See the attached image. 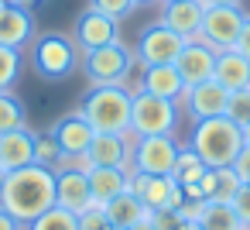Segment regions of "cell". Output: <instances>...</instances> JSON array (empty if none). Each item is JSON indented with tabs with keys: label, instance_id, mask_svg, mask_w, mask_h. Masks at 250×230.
I'll return each mask as SVG.
<instances>
[{
	"label": "cell",
	"instance_id": "cell-26",
	"mask_svg": "<svg viewBox=\"0 0 250 230\" xmlns=\"http://www.w3.org/2000/svg\"><path fill=\"white\" fill-rule=\"evenodd\" d=\"M209 172V165L188 148V144H182V151H178V161H175V172H171V179L182 185V189H188V185H199L202 182V175Z\"/></svg>",
	"mask_w": 250,
	"mask_h": 230
},
{
	"label": "cell",
	"instance_id": "cell-34",
	"mask_svg": "<svg viewBox=\"0 0 250 230\" xmlns=\"http://www.w3.org/2000/svg\"><path fill=\"white\" fill-rule=\"evenodd\" d=\"M229 206L236 209V216H240V223H243V230H250V182H243L236 192H233V199H229Z\"/></svg>",
	"mask_w": 250,
	"mask_h": 230
},
{
	"label": "cell",
	"instance_id": "cell-8",
	"mask_svg": "<svg viewBox=\"0 0 250 230\" xmlns=\"http://www.w3.org/2000/svg\"><path fill=\"white\" fill-rule=\"evenodd\" d=\"M127 189L151 213H175L185 199L182 185L171 175H144V172H134V168H127Z\"/></svg>",
	"mask_w": 250,
	"mask_h": 230
},
{
	"label": "cell",
	"instance_id": "cell-27",
	"mask_svg": "<svg viewBox=\"0 0 250 230\" xmlns=\"http://www.w3.org/2000/svg\"><path fill=\"white\" fill-rule=\"evenodd\" d=\"M24 230H79V216L69 213V209H62V206H52L38 220H31Z\"/></svg>",
	"mask_w": 250,
	"mask_h": 230
},
{
	"label": "cell",
	"instance_id": "cell-43",
	"mask_svg": "<svg viewBox=\"0 0 250 230\" xmlns=\"http://www.w3.org/2000/svg\"><path fill=\"white\" fill-rule=\"evenodd\" d=\"M243 144H250V124L243 127Z\"/></svg>",
	"mask_w": 250,
	"mask_h": 230
},
{
	"label": "cell",
	"instance_id": "cell-42",
	"mask_svg": "<svg viewBox=\"0 0 250 230\" xmlns=\"http://www.w3.org/2000/svg\"><path fill=\"white\" fill-rule=\"evenodd\" d=\"M130 230H154V227H151V220H144V223H137V227H130Z\"/></svg>",
	"mask_w": 250,
	"mask_h": 230
},
{
	"label": "cell",
	"instance_id": "cell-21",
	"mask_svg": "<svg viewBox=\"0 0 250 230\" xmlns=\"http://www.w3.org/2000/svg\"><path fill=\"white\" fill-rule=\"evenodd\" d=\"M212 79L223 86V90H250V59L240 55L236 48H226V52H216V69H212Z\"/></svg>",
	"mask_w": 250,
	"mask_h": 230
},
{
	"label": "cell",
	"instance_id": "cell-25",
	"mask_svg": "<svg viewBox=\"0 0 250 230\" xmlns=\"http://www.w3.org/2000/svg\"><path fill=\"white\" fill-rule=\"evenodd\" d=\"M195 223L202 230H243L236 209L229 203H219V199H202V206L195 213Z\"/></svg>",
	"mask_w": 250,
	"mask_h": 230
},
{
	"label": "cell",
	"instance_id": "cell-15",
	"mask_svg": "<svg viewBox=\"0 0 250 230\" xmlns=\"http://www.w3.org/2000/svg\"><path fill=\"white\" fill-rule=\"evenodd\" d=\"M55 206L69 209V213H83L86 206H93L89 175L76 172V168H55Z\"/></svg>",
	"mask_w": 250,
	"mask_h": 230
},
{
	"label": "cell",
	"instance_id": "cell-7",
	"mask_svg": "<svg viewBox=\"0 0 250 230\" xmlns=\"http://www.w3.org/2000/svg\"><path fill=\"white\" fill-rule=\"evenodd\" d=\"M247 18H250V14L243 11V4H233V7H206L202 28H199L195 38H199L202 45H209L212 52H226V48L236 45V38H240Z\"/></svg>",
	"mask_w": 250,
	"mask_h": 230
},
{
	"label": "cell",
	"instance_id": "cell-10",
	"mask_svg": "<svg viewBox=\"0 0 250 230\" xmlns=\"http://www.w3.org/2000/svg\"><path fill=\"white\" fill-rule=\"evenodd\" d=\"M182 48H185V38L158 21V24L144 28V35L137 38V62L141 66H175Z\"/></svg>",
	"mask_w": 250,
	"mask_h": 230
},
{
	"label": "cell",
	"instance_id": "cell-23",
	"mask_svg": "<svg viewBox=\"0 0 250 230\" xmlns=\"http://www.w3.org/2000/svg\"><path fill=\"white\" fill-rule=\"evenodd\" d=\"M106 216H110V223L113 227H137V223H144V220H151V209L127 189V192H120V196H113L106 206Z\"/></svg>",
	"mask_w": 250,
	"mask_h": 230
},
{
	"label": "cell",
	"instance_id": "cell-18",
	"mask_svg": "<svg viewBox=\"0 0 250 230\" xmlns=\"http://www.w3.org/2000/svg\"><path fill=\"white\" fill-rule=\"evenodd\" d=\"M202 14H206V7L199 0H168L165 11H161V24L178 31L185 42H192L202 28Z\"/></svg>",
	"mask_w": 250,
	"mask_h": 230
},
{
	"label": "cell",
	"instance_id": "cell-41",
	"mask_svg": "<svg viewBox=\"0 0 250 230\" xmlns=\"http://www.w3.org/2000/svg\"><path fill=\"white\" fill-rule=\"evenodd\" d=\"M4 4H18V7H31V4H38V0H4Z\"/></svg>",
	"mask_w": 250,
	"mask_h": 230
},
{
	"label": "cell",
	"instance_id": "cell-29",
	"mask_svg": "<svg viewBox=\"0 0 250 230\" xmlns=\"http://www.w3.org/2000/svg\"><path fill=\"white\" fill-rule=\"evenodd\" d=\"M35 161L45 165V168H52V172L59 168V161H62V148H59V141H55L52 131L35 134Z\"/></svg>",
	"mask_w": 250,
	"mask_h": 230
},
{
	"label": "cell",
	"instance_id": "cell-33",
	"mask_svg": "<svg viewBox=\"0 0 250 230\" xmlns=\"http://www.w3.org/2000/svg\"><path fill=\"white\" fill-rule=\"evenodd\" d=\"M89 11H100L113 21H124L134 11V0H89Z\"/></svg>",
	"mask_w": 250,
	"mask_h": 230
},
{
	"label": "cell",
	"instance_id": "cell-24",
	"mask_svg": "<svg viewBox=\"0 0 250 230\" xmlns=\"http://www.w3.org/2000/svg\"><path fill=\"white\" fill-rule=\"evenodd\" d=\"M240 185H243V182H240V175L233 172V165H226V168H209V172L202 175V182H199V192H202V199L229 203V199H233V192H236Z\"/></svg>",
	"mask_w": 250,
	"mask_h": 230
},
{
	"label": "cell",
	"instance_id": "cell-13",
	"mask_svg": "<svg viewBox=\"0 0 250 230\" xmlns=\"http://www.w3.org/2000/svg\"><path fill=\"white\" fill-rule=\"evenodd\" d=\"M28 42H35V14H31V7L0 4V45L24 52Z\"/></svg>",
	"mask_w": 250,
	"mask_h": 230
},
{
	"label": "cell",
	"instance_id": "cell-3",
	"mask_svg": "<svg viewBox=\"0 0 250 230\" xmlns=\"http://www.w3.org/2000/svg\"><path fill=\"white\" fill-rule=\"evenodd\" d=\"M130 100L127 86H89L79 114L96 134H130Z\"/></svg>",
	"mask_w": 250,
	"mask_h": 230
},
{
	"label": "cell",
	"instance_id": "cell-47",
	"mask_svg": "<svg viewBox=\"0 0 250 230\" xmlns=\"http://www.w3.org/2000/svg\"><path fill=\"white\" fill-rule=\"evenodd\" d=\"M165 4H168V0H165Z\"/></svg>",
	"mask_w": 250,
	"mask_h": 230
},
{
	"label": "cell",
	"instance_id": "cell-37",
	"mask_svg": "<svg viewBox=\"0 0 250 230\" xmlns=\"http://www.w3.org/2000/svg\"><path fill=\"white\" fill-rule=\"evenodd\" d=\"M240 55H247L250 59V18H247V24H243V31H240V38H236V45H233Z\"/></svg>",
	"mask_w": 250,
	"mask_h": 230
},
{
	"label": "cell",
	"instance_id": "cell-6",
	"mask_svg": "<svg viewBox=\"0 0 250 230\" xmlns=\"http://www.w3.org/2000/svg\"><path fill=\"white\" fill-rule=\"evenodd\" d=\"M178 124V103L151 96L144 90L134 93L130 100V134L134 138H154V134H171Z\"/></svg>",
	"mask_w": 250,
	"mask_h": 230
},
{
	"label": "cell",
	"instance_id": "cell-12",
	"mask_svg": "<svg viewBox=\"0 0 250 230\" xmlns=\"http://www.w3.org/2000/svg\"><path fill=\"white\" fill-rule=\"evenodd\" d=\"M226 100H229V90H223L216 79H209V83L188 86L178 103L188 110L192 120H206V117H223L226 114Z\"/></svg>",
	"mask_w": 250,
	"mask_h": 230
},
{
	"label": "cell",
	"instance_id": "cell-4",
	"mask_svg": "<svg viewBox=\"0 0 250 230\" xmlns=\"http://www.w3.org/2000/svg\"><path fill=\"white\" fill-rule=\"evenodd\" d=\"M31 66L42 79H69L79 69V45L69 35L45 31L31 45Z\"/></svg>",
	"mask_w": 250,
	"mask_h": 230
},
{
	"label": "cell",
	"instance_id": "cell-32",
	"mask_svg": "<svg viewBox=\"0 0 250 230\" xmlns=\"http://www.w3.org/2000/svg\"><path fill=\"white\" fill-rule=\"evenodd\" d=\"M79 216V230H110L113 223H110V216H106V209L103 206H86L83 213H76Z\"/></svg>",
	"mask_w": 250,
	"mask_h": 230
},
{
	"label": "cell",
	"instance_id": "cell-17",
	"mask_svg": "<svg viewBox=\"0 0 250 230\" xmlns=\"http://www.w3.org/2000/svg\"><path fill=\"white\" fill-rule=\"evenodd\" d=\"M35 134L28 124L18 127V131H7L0 134V168L4 172H14V168H24L35 161Z\"/></svg>",
	"mask_w": 250,
	"mask_h": 230
},
{
	"label": "cell",
	"instance_id": "cell-45",
	"mask_svg": "<svg viewBox=\"0 0 250 230\" xmlns=\"http://www.w3.org/2000/svg\"><path fill=\"white\" fill-rule=\"evenodd\" d=\"M4 179H7V172H4V168H0V189H4Z\"/></svg>",
	"mask_w": 250,
	"mask_h": 230
},
{
	"label": "cell",
	"instance_id": "cell-1",
	"mask_svg": "<svg viewBox=\"0 0 250 230\" xmlns=\"http://www.w3.org/2000/svg\"><path fill=\"white\" fill-rule=\"evenodd\" d=\"M52 206H55V172L52 168L31 161L24 168L7 172L4 189H0V209H7L14 220H21L28 227Z\"/></svg>",
	"mask_w": 250,
	"mask_h": 230
},
{
	"label": "cell",
	"instance_id": "cell-5",
	"mask_svg": "<svg viewBox=\"0 0 250 230\" xmlns=\"http://www.w3.org/2000/svg\"><path fill=\"white\" fill-rule=\"evenodd\" d=\"M130 69H134V55L120 42L83 52V76L89 79V86H127Z\"/></svg>",
	"mask_w": 250,
	"mask_h": 230
},
{
	"label": "cell",
	"instance_id": "cell-28",
	"mask_svg": "<svg viewBox=\"0 0 250 230\" xmlns=\"http://www.w3.org/2000/svg\"><path fill=\"white\" fill-rule=\"evenodd\" d=\"M28 120H24V107H21V100L7 90V93H0V134H7V131H18V127H24Z\"/></svg>",
	"mask_w": 250,
	"mask_h": 230
},
{
	"label": "cell",
	"instance_id": "cell-44",
	"mask_svg": "<svg viewBox=\"0 0 250 230\" xmlns=\"http://www.w3.org/2000/svg\"><path fill=\"white\" fill-rule=\"evenodd\" d=\"M144 4H154V0H134V7H144Z\"/></svg>",
	"mask_w": 250,
	"mask_h": 230
},
{
	"label": "cell",
	"instance_id": "cell-9",
	"mask_svg": "<svg viewBox=\"0 0 250 230\" xmlns=\"http://www.w3.org/2000/svg\"><path fill=\"white\" fill-rule=\"evenodd\" d=\"M182 144L171 134H154V138H134V155H130V168L144 172V175H171L175 161H178Z\"/></svg>",
	"mask_w": 250,
	"mask_h": 230
},
{
	"label": "cell",
	"instance_id": "cell-31",
	"mask_svg": "<svg viewBox=\"0 0 250 230\" xmlns=\"http://www.w3.org/2000/svg\"><path fill=\"white\" fill-rule=\"evenodd\" d=\"M226 117L240 127L250 124V90H233L229 100H226Z\"/></svg>",
	"mask_w": 250,
	"mask_h": 230
},
{
	"label": "cell",
	"instance_id": "cell-19",
	"mask_svg": "<svg viewBox=\"0 0 250 230\" xmlns=\"http://www.w3.org/2000/svg\"><path fill=\"white\" fill-rule=\"evenodd\" d=\"M137 90H144V93H151V96H161V100H175V103H178V100L185 96V79L178 76V69H175V66H144Z\"/></svg>",
	"mask_w": 250,
	"mask_h": 230
},
{
	"label": "cell",
	"instance_id": "cell-22",
	"mask_svg": "<svg viewBox=\"0 0 250 230\" xmlns=\"http://www.w3.org/2000/svg\"><path fill=\"white\" fill-rule=\"evenodd\" d=\"M89 192H93L96 206H106L113 196L127 192V168H110V165L93 168L89 172Z\"/></svg>",
	"mask_w": 250,
	"mask_h": 230
},
{
	"label": "cell",
	"instance_id": "cell-2",
	"mask_svg": "<svg viewBox=\"0 0 250 230\" xmlns=\"http://www.w3.org/2000/svg\"><path fill=\"white\" fill-rule=\"evenodd\" d=\"M188 148L209 165V168H226L233 165V158L243 148V127L233 124L226 114L223 117H206L192 124V138Z\"/></svg>",
	"mask_w": 250,
	"mask_h": 230
},
{
	"label": "cell",
	"instance_id": "cell-16",
	"mask_svg": "<svg viewBox=\"0 0 250 230\" xmlns=\"http://www.w3.org/2000/svg\"><path fill=\"white\" fill-rule=\"evenodd\" d=\"M86 155H89L93 168H100V165H110V168H130L134 134H96Z\"/></svg>",
	"mask_w": 250,
	"mask_h": 230
},
{
	"label": "cell",
	"instance_id": "cell-35",
	"mask_svg": "<svg viewBox=\"0 0 250 230\" xmlns=\"http://www.w3.org/2000/svg\"><path fill=\"white\" fill-rule=\"evenodd\" d=\"M151 227L154 230H178L182 227V216L178 213H151Z\"/></svg>",
	"mask_w": 250,
	"mask_h": 230
},
{
	"label": "cell",
	"instance_id": "cell-36",
	"mask_svg": "<svg viewBox=\"0 0 250 230\" xmlns=\"http://www.w3.org/2000/svg\"><path fill=\"white\" fill-rule=\"evenodd\" d=\"M233 172L240 175V182H250V144H243L240 155L233 158Z\"/></svg>",
	"mask_w": 250,
	"mask_h": 230
},
{
	"label": "cell",
	"instance_id": "cell-20",
	"mask_svg": "<svg viewBox=\"0 0 250 230\" xmlns=\"http://www.w3.org/2000/svg\"><path fill=\"white\" fill-rule=\"evenodd\" d=\"M52 134H55L62 155H86L89 144H93V138H96V131L89 127V120H86L83 114H69V117H62V120L52 127Z\"/></svg>",
	"mask_w": 250,
	"mask_h": 230
},
{
	"label": "cell",
	"instance_id": "cell-39",
	"mask_svg": "<svg viewBox=\"0 0 250 230\" xmlns=\"http://www.w3.org/2000/svg\"><path fill=\"white\" fill-rule=\"evenodd\" d=\"M202 7H233V4H243V0H199Z\"/></svg>",
	"mask_w": 250,
	"mask_h": 230
},
{
	"label": "cell",
	"instance_id": "cell-14",
	"mask_svg": "<svg viewBox=\"0 0 250 230\" xmlns=\"http://www.w3.org/2000/svg\"><path fill=\"white\" fill-rule=\"evenodd\" d=\"M175 69L185 79V90L195 86V83H209L212 79V69H216V52L209 45H202L199 38H192V42H185L182 55L175 59Z\"/></svg>",
	"mask_w": 250,
	"mask_h": 230
},
{
	"label": "cell",
	"instance_id": "cell-40",
	"mask_svg": "<svg viewBox=\"0 0 250 230\" xmlns=\"http://www.w3.org/2000/svg\"><path fill=\"white\" fill-rule=\"evenodd\" d=\"M178 230H202V227H199L195 220H182V227H178Z\"/></svg>",
	"mask_w": 250,
	"mask_h": 230
},
{
	"label": "cell",
	"instance_id": "cell-38",
	"mask_svg": "<svg viewBox=\"0 0 250 230\" xmlns=\"http://www.w3.org/2000/svg\"><path fill=\"white\" fill-rule=\"evenodd\" d=\"M0 230H24V223H21V220H14L7 209H0Z\"/></svg>",
	"mask_w": 250,
	"mask_h": 230
},
{
	"label": "cell",
	"instance_id": "cell-30",
	"mask_svg": "<svg viewBox=\"0 0 250 230\" xmlns=\"http://www.w3.org/2000/svg\"><path fill=\"white\" fill-rule=\"evenodd\" d=\"M18 76H21V52H18V48H7V45H0V93L14 90Z\"/></svg>",
	"mask_w": 250,
	"mask_h": 230
},
{
	"label": "cell",
	"instance_id": "cell-11",
	"mask_svg": "<svg viewBox=\"0 0 250 230\" xmlns=\"http://www.w3.org/2000/svg\"><path fill=\"white\" fill-rule=\"evenodd\" d=\"M72 42L79 45V52L113 45V42H120V21H113L100 11H83L72 24Z\"/></svg>",
	"mask_w": 250,
	"mask_h": 230
},
{
	"label": "cell",
	"instance_id": "cell-46",
	"mask_svg": "<svg viewBox=\"0 0 250 230\" xmlns=\"http://www.w3.org/2000/svg\"><path fill=\"white\" fill-rule=\"evenodd\" d=\"M110 230H130V227H110Z\"/></svg>",
	"mask_w": 250,
	"mask_h": 230
}]
</instances>
